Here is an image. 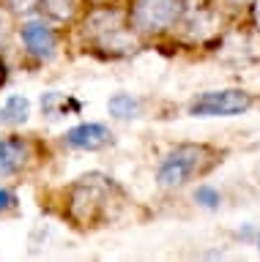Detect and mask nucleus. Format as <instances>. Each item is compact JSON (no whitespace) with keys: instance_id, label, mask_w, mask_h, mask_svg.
Instances as JSON below:
<instances>
[{"instance_id":"nucleus-1","label":"nucleus","mask_w":260,"mask_h":262,"mask_svg":"<svg viewBox=\"0 0 260 262\" xmlns=\"http://www.w3.org/2000/svg\"><path fill=\"white\" fill-rule=\"evenodd\" d=\"M206 147L203 145H178L162 159L156 169V180L162 188H178L189 180L194 172H203Z\"/></svg>"},{"instance_id":"nucleus-2","label":"nucleus","mask_w":260,"mask_h":262,"mask_svg":"<svg viewBox=\"0 0 260 262\" xmlns=\"http://www.w3.org/2000/svg\"><path fill=\"white\" fill-rule=\"evenodd\" d=\"M184 11V0H134L129 19L143 33H159L170 28Z\"/></svg>"},{"instance_id":"nucleus-3","label":"nucleus","mask_w":260,"mask_h":262,"mask_svg":"<svg viewBox=\"0 0 260 262\" xmlns=\"http://www.w3.org/2000/svg\"><path fill=\"white\" fill-rule=\"evenodd\" d=\"M249 106L252 98L244 90H211L194 98L189 112L194 118H230V115L247 112Z\"/></svg>"},{"instance_id":"nucleus-4","label":"nucleus","mask_w":260,"mask_h":262,"mask_svg":"<svg viewBox=\"0 0 260 262\" xmlns=\"http://www.w3.org/2000/svg\"><path fill=\"white\" fill-rule=\"evenodd\" d=\"M22 36V44H25V49L33 57H38V60H50V57L55 55V47H58V38H55L52 28L47 25L44 19H30L22 25L19 30Z\"/></svg>"},{"instance_id":"nucleus-5","label":"nucleus","mask_w":260,"mask_h":262,"mask_svg":"<svg viewBox=\"0 0 260 262\" xmlns=\"http://www.w3.org/2000/svg\"><path fill=\"white\" fill-rule=\"evenodd\" d=\"M63 142L74 150H102L112 142V131L102 123H79V126L66 131Z\"/></svg>"},{"instance_id":"nucleus-6","label":"nucleus","mask_w":260,"mask_h":262,"mask_svg":"<svg viewBox=\"0 0 260 262\" xmlns=\"http://www.w3.org/2000/svg\"><path fill=\"white\" fill-rule=\"evenodd\" d=\"M28 159V145L19 137L0 139V178L14 175Z\"/></svg>"},{"instance_id":"nucleus-7","label":"nucleus","mask_w":260,"mask_h":262,"mask_svg":"<svg viewBox=\"0 0 260 262\" xmlns=\"http://www.w3.org/2000/svg\"><path fill=\"white\" fill-rule=\"evenodd\" d=\"M28 115H30V101L19 93L9 96L0 104V123L3 126H19V123L28 120Z\"/></svg>"},{"instance_id":"nucleus-8","label":"nucleus","mask_w":260,"mask_h":262,"mask_svg":"<svg viewBox=\"0 0 260 262\" xmlns=\"http://www.w3.org/2000/svg\"><path fill=\"white\" fill-rule=\"evenodd\" d=\"M79 104L74 98H69L66 93H58V90H50V93L42 96V112L50 115V118H63L69 112H77Z\"/></svg>"},{"instance_id":"nucleus-9","label":"nucleus","mask_w":260,"mask_h":262,"mask_svg":"<svg viewBox=\"0 0 260 262\" xmlns=\"http://www.w3.org/2000/svg\"><path fill=\"white\" fill-rule=\"evenodd\" d=\"M107 110L112 118H118V120H129V118H134L137 112H140V101L132 96V93H115L107 101Z\"/></svg>"},{"instance_id":"nucleus-10","label":"nucleus","mask_w":260,"mask_h":262,"mask_svg":"<svg viewBox=\"0 0 260 262\" xmlns=\"http://www.w3.org/2000/svg\"><path fill=\"white\" fill-rule=\"evenodd\" d=\"M194 200H197L200 208H206V210H216L219 205H222V194H219L216 188H211V186H200L197 191H194Z\"/></svg>"},{"instance_id":"nucleus-11","label":"nucleus","mask_w":260,"mask_h":262,"mask_svg":"<svg viewBox=\"0 0 260 262\" xmlns=\"http://www.w3.org/2000/svg\"><path fill=\"white\" fill-rule=\"evenodd\" d=\"M42 8H47V14L55 16V19H66V16L74 11V0H38Z\"/></svg>"},{"instance_id":"nucleus-12","label":"nucleus","mask_w":260,"mask_h":262,"mask_svg":"<svg viewBox=\"0 0 260 262\" xmlns=\"http://www.w3.org/2000/svg\"><path fill=\"white\" fill-rule=\"evenodd\" d=\"M6 6L17 14H30L33 8L38 6V0H6Z\"/></svg>"},{"instance_id":"nucleus-13","label":"nucleus","mask_w":260,"mask_h":262,"mask_svg":"<svg viewBox=\"0 0 260 262\" xmlns=\"http://www.w3.org/2000/svg\"><path fill=\"white\" fill-rule=\"evenodd\" d=\"M14 202H17V200H14V194L6 191V188H0V213L9 210V208H14Z\"/></svg>"},{"instance_id":"nucleus-14","label":"nucleus","mask_w":260,"mask_h":262,"mask_svg":"<svg viewBox=\"0 0 260 262\" xmlns=\"http://www.w3.org/2000/svg\"><path fill=\"white\" fill-rule=\"evenodd\" d=\"M6 79V63H3V57H0V82Z\"/></svg>"},{"instance_id":"nucleus-15","label":"nucleus","mask_w":260,"mask_h":262,"mask_svg":"<svg viewBox=\"0 0 260 262\" xmlns=\"http://www.w3.org/2000/svg\"><path fill=\"white\" fill-rule=\"evenodd\" d=\"M230 6H241V3H247V0H227Z\"/></svg>"},{"instance_id":"nucleus-16","label":"nucleus","mask_w":260,"mask_h":262,"mask_svg":"<svg viewBox=\"0 0 260 262\" xmlns=\"http://www.w3.org/2000/svg\"><path fill=\"white\" fill-rule=\"evenodd\" d=\"M0 33H3V16H0Z\"/></svg>"},{"instance_id":"nucleus-17","label":"nucleus","mask_w":260,"mask_h":262,"mask_svg":"<svg viewBox=\"0 0 260 262\" xmlns=\"http://www.w3.org/2000/svg\"><path fill=\"white\" fill-rule=\"evenodd\" d=\"M257 19H260V0H257Z\"/></svg>"},{"instance_id":"nucleus-18","label":"nucleus","mask_w":260,"mask_h":262,"mask_svg":"<svg viewBox=\"0 0 260 262\" xmlns=\"http://www.w3.org/2000/svg\"><path fill=\"white\" fill-rule=\"evenodd\" d=\"M257 249H260V235H257Z\"/></svg>"}]
</instances>
